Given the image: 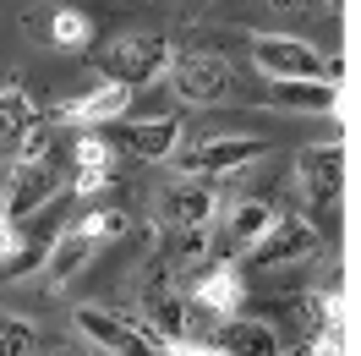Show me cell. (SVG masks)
Segmentation results:
<instances>
[{"instance_id":"obj_1","label":"cell","mask_w":361,"mask_h":356,"mask_svg":"<svg viewBox=\"0 0 361 356\" xmlns=\"http://www.w3.org/2000/svg\"><path fill=\"white\" fill-rule=\"evenodd\" d=\"M252 61L269 71V83H334L345 77V61L329 55V49L307 44L295 33H252Z\"/></svg>"},{"instance_id":"obj_2","label":"cell","mask_w":361,"mask_h":356,"mask_svg":"<svg viewBox=\"0 0 361 356\" xmlns=\"http://www.w3.org/2000/svg\"><path fill=\"white\" fill-rule=\"evenodd\" d=\"M71 329L82 334L99 356H170V345L148 324H132L126 312H110V307H77Z\"/></svg>"},{"instance_id":"obj_3","label":"cell","mask_w":361,"mask_h":356,"mask_svg":"<svg viewBox=\"0 0 361 356\" xmlns=\"http://www.w3.org/2000/svg\"><path fill=\"white\" fill-rule=\"evenodd\" d=\"M170 66H176V49L159 33H126L104 49V77L126 83V88H148L159 77H170Z\"/></svg>"},{"instance_id":"obj_4","label":"cell","mask_w":361,"mask_h":356,"mask_svg":"<svg viewBox=\"0 0 361 356\" xmlns=\"http://www.w3.org/2000/svg\"><path fill=\"white\" fill-rule=\"evenodd\" d=\"M323 252V230L301 214H274V225L247 247V263L252 268H285V263H307Z\"/></svg>"},{"instance_id":"obj_5","label":"cell","mask_w":361,"mask_h":356,"mask_svg":"<svg viewBox=\"0 0 361 356\" xmlns=\"http://www.w3.org/2000/svg\"><path fill=\"white\" fill-rule=\"evenodd\" d=\"M252 159H263V137L225 132V137H203L197 148L176 154V165H180V176H192V181H214V176H235V170H247Z\"/></svg>"},{"instance_id":"obj_6","label":"cell","mask_w":361,"mask_h":356,"mask_svg":"<svg viewBox=\"0 0 361 356\" xmlns=\"http://www.w3.org/2000/svg\"><path fill=\"white\" fill-rule=\"evenodd\" d=\"M186 290L176 285V268L159 258L154 274H148V285H142V324L164 340V345H180L186 340Z\"/></svg>"},{"instance_id":"obj_7","label":"cell","mask_w":361,"mask_h":356,"mask_svg":"<svg viewBox=\"0 0 361 356\" xmlns=\"http://www.w3.org/2000/svg\"><path fill=\"white\" fill-rule=\"evenodd\" d=\"M49 198H55V148L17 154V159H11V192H6V214H11V225L33 220Z\"/></svg>"},{"instance_id":"obj_8","label":"cell","mask_w":361,"mask_h":356,"mask_svg":"<svg viewBox=\"0 0 361 356\" xmlns=\"http://www.w3.org/2000/svg\"><path fill=\"white\" fill-rule=\"evenodd\" d=\"M126 105H132V88H126V83H115V77H99L88 93L66 99L61 110L49 115V126H71V132H99L104 121L126 115Z\"/></svg>"},{"instance_id":"obj_9","label":"cell","mask_w":361,"mask_h":356,"mask_svg":"<svg viewBox=\"0 0 361 356\" xmlns=\"http://www.w3.org/2000/svg\"><path fill=\"white\" fill-rule=\"evenodd\" d=\"M170 83H176V93L186 105H225L235 93V71L219 55H186V61L170 66Z\"/></svg>"},{"instance_id":"obj_10","label":"cell","mask_w":361,"mask_h":356,"mask_svg":"<svg viewBox=\"0 0 361 356\" xmlns=\"http://www.w3.org/2000/svg\"><path fill=\"white\" fill-rule=\"evenodd\" d=\"M295 186H301V198H312V203H334L339 186H345V148L339 143L301 148L295 154Z\"/></svg>"},{"instance_id":"obj_11","label":"cell","mask_w":361,"mask_h":356,"mask_svg":"<svg viewBox=\"0 0 361 356\" xmlns=\"http://www.w3.org/2000/svg\"><path fill=\"white\" fill-rule=\"evenodd\" d=\"M192 302L203 312H219V318H230V312H241V302H247V280H241V263H214L208 274H197L192 280Z\"/></svg>"},{"instance_id":"obj_12","label":"cell","mask_w":361,"mask_h":356,"mask_svg":"<svg viewBox=\"0 0 361 356\" xmlns=\"http://www.w3.org/2000/svg\"><path fill=\"white\" fill-rule=\"evenodd\" d=\"M71 192H82V198H93V192H104L115 176V148H110V137H99V132H82L77 137V154H71Z\"/></svg>"},{"instance_id":"obj_13","label":"cell","mask_w":361,"mask_h":356,"mask_svg":"<svg viewBox=\"0 0 361 356\" xmlns=\"http://www.w3.org/2000/svg\"><path fill=\"white\" fill-rule=\"evenodd\" d=\"M214 192H208L203 181H186L180 176L170 192H164V203H159V225L164 230H186V225H208L214 220Z\"/></svg>"},{"instance_id":"obj_14","label":"cell","mask_w":361,"mask_h":356,"mask_svg":"<svg viewBox=\"0 0 361 356\" xmlns=\"http://www.w3.org/2000/svg\"><path fill=\"white\" fill-rule=\"evenodd\" d=\"M93 252H99V242H93V236H82V230L55 236V247H49V258H44V285H49V290H66L71 280L93 263Z\"/></svg>"},{"instance_id":"obj_15","label":"cell","mask_w":361,"mask_h":356,"mask_svg":"<svg viewBox=\"0 0 361 356\" xmlns=\"http://www.w3.org/2000/svg\"><path fill=\"white\" fill-rule=\"evenodd\" d=\"M126 148H132L137 159H176L180 154V121L176 115L132 121V126H126Z\"/></svg>"},{"instance_id":"obj_16","label":"cell","mask_w":361,"mask_h":356,"mask_svg":"<svg viewBox=\"0 0 361 356\" xmlns=\"http://www.w3.org/2000/svg\"><path fill=\"white\" fill-rule=\"evenodd\" d=\"M269 105L274 110H295V115H334L339 88L334 83H274Z\"/></svg>"},{"instance_id":"obj_17","label":"cell","mask_w":361,"mask_h":356,"mask_svg":"<svg viewBox=\"0 0 361 356\" xmlns=\"http://www.w3.org/2000/svg\"><path fill=\"white\" fill-rule=\"evenodd\" d=\"M39 121H44V115H39V105H33L23 88H0V154H17L23 137L33 132Z\"/></svg>"},{"instance_id":"obj_18","label":"cell","mask_w":361,"mask_h":356,"mask_svg":"<svg viewBox=\"0 0 361 356\" xmlns=\"http://www.w3.org/2000/svg\"><path fill=\"white\" fill-rule=\"evenodd\" d=\"M219 345H225L230 356H285L274 324H257V318H230L225 334H219Z\"/></svg>"},{"instance_id":"obj_19","label":"cell","mask_w":361,"mask_h":356,"mask_svg":"<svg viewBox=\"0 0 361 356\" xmlns=\"http://www.w3.org/2000/svg\"><path fill=\"white\" fill-rule=\"evenodd\" d=\"M269 225H274V203H263V198H247V203H235V208H230V242H235L241 252H247V247L257 242V236H263Z\"/></svg>"},{"instance_id":"obj_20","label":"cell","mask_w":361,"mask_h":356,"mask_svg":"<svg viewBox=\"0 0 361 356\" xmlns=\"http://www.w3.org/2000/svg\"><path fill=\"white\" fill-rule=\"evenodd\" d=\"M208 258V225H186V230H164V263L192 268Z\"/></svg>"},{"instance_id":"obj_21","label":"cell","mask_w":361,"mask_h":356,"mask_svg":"<svg viewBox=\"0 0 361 356\" xmlns=\"http://www.w3.org/2000/svg\"><path fill=\"white\" fill-rule=\"evenodd\" d=\"M49 39H55V49H88V44H93V23H88V11H77V6H61V11L49 17Z\"/></svg>"},{"instance_id":"obj_22","label":"cell","mask_w":361,"mask_h":356,"mask_svg":"<svg viewBox=\"0 0 361 356\" xmlns=\"http://www.w3.org/2000/svg\"><path fill=\"white\" fill-rule=\"evenodd\" d=\"M39 351H44L39 329L17 312H0V356H39Z\"/></svg>"},{"instance_id":"obj_23","label":"cell","mask_w":361,"mask_h":356,"mask_svg":"<svg viewBox=\"0 0 361 356\" xmlns=\"http://www.w3.org/2000/svg\"><path fill=\"white\" fill-rule=\"evenodd\" d=\"M23 252H27V242H23V225H11V214H6V186H0V280L6 274H23Z\"/></svg>"},{"instance_id":"obj_24","label":"cell","mask_w":361,"mask_h":356,"mask_svg":"<svg viewBox=\"0 0 361 356\" xmlns=\"http://www.w3.org/2000/svg\"><path fill=\"white\" fill-rule=\"evenodd\" d=\"M77 230L93 236V242H121V236H126V214H121V208H99V214H88Z\"/></svg>"},{"instance_id":"obj_25","label":"cell","mask_w":361,"mask_h":356,"mask_svg":"<svg viewBox=\"0 0 361 356\" xmlns=\"http://www.w3.org/2000/svg\"><path fill=\"white\" fill-rule=\"evenodd\" d=\"M301 307H307V329L317 334L323 324H339V290H312Z\"/></svg>"},{"instance_id":"obj_26","label":"cell","mask_w":361,"mask_h":356,"mask_svg":"<svg viewBox=\"0 0 361 356\" xmlns=\"http://www.w3.org/2000/svg\"><path fill=\"white\" fill-rule=\"evenodd\" d=\"M307 356H345V318H339V324H323V329L312 334Z\"/></svg>"},{"instance_id":"obj_27","label":"cell","mask_w":361,"mask_h":356,"mask_svg":"<svg viewBox=\"0 0 361 356\" xmlns=\"http://www.w3.org/2000/svg\"><path fill=\"white\" fill-rule=\"evenodd\" d=\"M170 356H230L225 345H192V340H180V345H170Z\"/></svg>"},{"instance_id":"obj_28","label":"cell","mask_w":361,"mask_h":356,"mask_svg":"<svg viewBox=\"0 0 361 356\" xmlns=\"http://www.w3.org/2000/svg\"><path fill=\"white\" fill-rule=\"evenodd\" d=\"M269 6H279V11H307V0H269Z\"/></svg>"}]
</instances>
